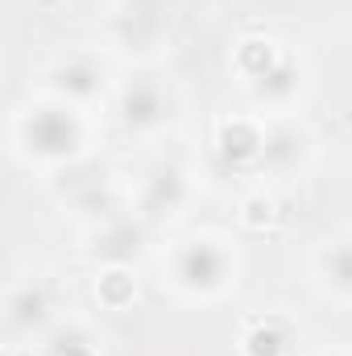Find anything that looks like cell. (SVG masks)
<instances>
[{
	"instance_id": "cell-1",
	"label": "cell",
	"mask_w": 352,
	"mask_h": 356,
	"mask_svg": "<svg viewBox=\"0 0 352 356\" xmlns=\"http://www.w3.org/2000/svg\"><path fill=\"white\" fill-rule=\"evenodd\" d=\"M220 149H224L232 162H249V158L262 149V133H257L249 120H224V124H220Z\"/></svg>"
},
{
	"instance_id": "cell-2",
	"label": "cell",
	"mask_w": 352,
	"mask_h": 356,
	"mask_svg": "<svg viewBox=\"0 0 352 356\" xmlns=\"http://www.w3.org/2000/svg\"><path fill=\"white\" fill-rule=\"evenodd\" d=\"M241 348H245V356H282L286 353V332H282L278 319H262V323L249 327Z\"/></svg>"
},
{
	"instance_id": "cell-3",
	"label": "cell",
	"mask_w": 352,
	"mask_h": 356,
	"mask_svg": "<svg viewBox=\"0 0 352 356\" xmlns=\"http://www.w3.org/2000/svg\"><path fill=\"white\" fill-rule=\"evenodd\" d=\"M237 67L245 71V75H253V79H269L273 75V46L269 42H241V50H237Z\"/></svg>"
},
{
	"instance_id": "cell-4",
	"label": "cell",
	"mask_w": 352,
	"mask_h": 356,
	"mask_svg": "<svg viewBox=\"0 0 352 356\" xmlns=\"http://www.w3.org/2000/svg\"><path fill=\"white\" fill-rule=\"evenodd\" d=\"M133 294H137L133 273H125V269H108V273L99 277V302H104V307H125V302H133Z\"/></svg>"
},
{
	"instance_id": "cell-5",
	"label": "cell",
	"mask_w": 352,
	"mask_h": 356,
	"mask_svg": "<svg viewBox=\"0 0 352 356\" xmlns=\"http://www.w3.org/2000/svg\"><path fill=\"white\" fill-rule=\"evenodd\" d=\"M273 216H278V207H273V199H265V195H253V199L245 203V224H249V228H269Z\"/></svg>"
},
{
	"instance_id": "cell-6",
	"label": "cell",
	"mask_w": 352,
	"mask_h": 356,
	"mask_svg": "<svg viewBox=\"0 0 352 356\" xmlns=\"http://www.w3.org/2000/svg\"><path fill=\"white\" fill-rule=\"evenodd\" d=\"M58 356H95V353H91V344H63Z\"/></svg>"
}]
</instances>
